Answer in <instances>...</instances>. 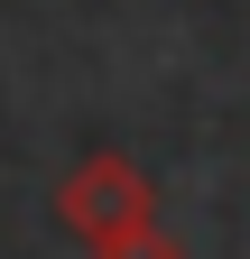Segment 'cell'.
<instances>
[{"label":"cell","instance_id":"6da1fadb","mask_svg":"<svg viewBox=\"0 0 250 259\" xmlns=\"http://www.w3.org/2000/svg\"><path fill=\"white\" fill-rule=\"evenodd\" d=\"M158 213V185H148V167H130L120 148H93L74 157V176L56 185V222L93 250V241H111V232H130V222Z\"/></svg>","mask_w":250,"mask_h":259},{"label":"cell","instance_id":"7a4b0ae2","mask_svg":"<svg viewBox=\"0 0 250 259\" xmlns=\"http://www.w3.org/2000/svg\"><path fill=\"white\" fill-rule=\"evenodd\" d=\"M84 259H185V250H176V232H167V222L148 213V222H130V232H111V241H93Z\"/></svg>","mask_w":250,"mask_h":259}]
</instances>
